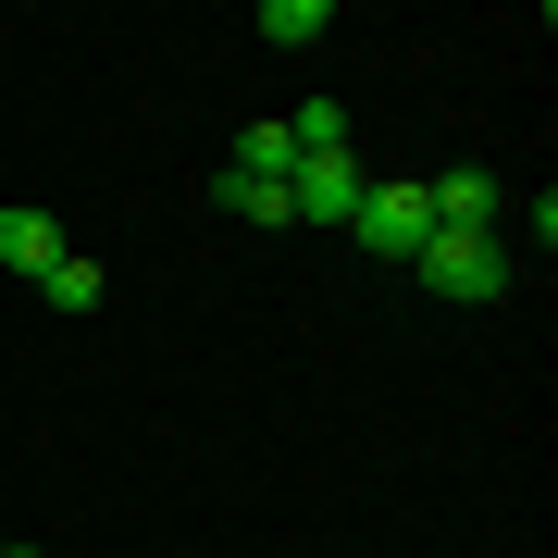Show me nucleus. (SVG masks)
I'll return each instance as SVG.
<instances>
[{
	"label": "nucleus",
	"mask_w": 558,
	"mask_h": 558,
	"mask_svg": "<svg viewBox=\"0 0 558 558\" xmlns=\"http://www.w3.org/2000/svg\"><path fill=\"white\" fill-rule=\"evenodd\" d=\"M410 274L435 286V299H459V311H484L509 286V236H422L410 248Z\"/></svg>",
	"instance_id": "obj_1"
},
{
	"label": "nucleus",
	"mask_w": 558,
	"mask_h": 558,
	"mask_svg": "<svg viewBox=\"0 0 558 558\" xmlns=\"http://www.w3.org/2000/svg\"><path fill=\"white\" fill-rule=\"evenodd\" d=\"M348 236L373 248V260H410L422 236H435V211H422V174H373V186H360V211H348Z\"/></svg>",
	"instance_id": "obj_2"
},
{
	"label": "nucleus",
	"mask_w": 558,
	"mask_h": 558,
	"mask_svg": "<svg viewBox=\"0 0 558 558\" xmlns=\"http://www.w3.org/2000/svg\"><path fill=\"white\" fill-rule=\"evenodd\" d=\"M360 149H311L299 174H286V199H299V223H323V236H348V211H360Z\"/></svg>",
	"instance_id": "obj_3"
},
{
	"label": "nucleus",
	"mask_w": 558,
	"mask_h": 558,
	"mask_svg": "<svg viewBox=\"0 0 558 558\" xmlns=\"http://www.w3.org/2000/svg\"><path fill=\"white\" fill-rule=\"evenodd\" d=\"M422 211H435V236H497V174L484 161H447V174H422Z\"/></svg>",
	"instance_id": "obj_4"
},
{
	"label": "nucleus",
	"mask_w": 558,
	"mask_h": 558,
	"mask_svg": "<svg viewBox=\"0 0 558 558\" xmlns=\"http://www.w3.org/2000/svg\"><path fill=\"white\" fill-rule=\"evenodd\" d=\"M50 260H62V223H50L38 199H13V211H0V274H25V286H38Z\"/></svg>",
	"instance_id": "obj_5"
},
{
	"label": "nucleus",
	"mask_w": 558,
	"mask_h": 558,
	"mask_svg": "<svg viewBox=\"0 0 558 558\" xmlns=\"http://www.w3.org/2000/svg\"><path fill=\"white\" fill-rule=\"evenodd\" d=\"M223 174H260V186H286V174H299V137H286V112H274V124H248Z\"/></svg>",
	"instance_id": "obj_6"
},
{
	"label": "nucleus",
	"mask_w": 558,
	"mask_h": 558,
	"mask_svg": "<svg viewBox=\"0 0 558 558\" xmlns=\"http://www.w3.org/2000/svg\"><path fill=\"white\" fill-rule=\"evenodd\" d=\"M260 38H274V50H311V38H336V13H323V0H260Z\"/></svg>",
	"instance_id": "obj_7"
},
{
	"label": "nucleus",
	"mask_w": 558,
	"mask_h": 558,
	"mask_svg": "<svg viewBox=\"0 0 558 558\" xmlns=\"http://www.w3.org/2000/svg\"><path fill=\"white\" fill-rule=\"evenodd\" d=\"M38 299H50V311H100L112 286H100V260H75V248H62L50 274H38Z\"/></svg>",
	"instance_id": "obj_8"
},
{
	"label": "nucleus",
	"mask_w": 558,
	"mask_h": 558,
	"mask_svg": "<svg viewBox=\"0 0 558 558\" xmlns=\"http://www.w3.org/2000/svg\"><path fill=\"white\" fill-rule=\"evenodd\" d=\"M211 199L236 211V223H299V199H286V186H260V174H223Z\"/></svg>",
	"instance_id": "obj_9"
},
{
	"label": "nucleus",
	"mask_w": 558,
	"mask_h": 558,
	"mask_svg": "<svg viewBox=\"0 0 558 558\" xmlns=\"http://www.w3.org/2000/svg\"><path fill=\"white\" fill-rule=\"evenodd\" d=\"M0 558H50V546H0Z\"/></svg>",
	"instance_id": "obj_10"
},
{
	"label": "nucleus",
	"mask_w": 558,
	"mask_h": 558,
	"mask_svg": "<svg viewBox=\"0 0 558 558\" xmlns=\"http://www.w3.org/2000/svg\"><path fill=\"white\" fill-rule=\"evenodd\" d=\"M0 546H13V534H0Z\"/></svg>",
	"instance_id": "obj_11"
}]
</instances>
